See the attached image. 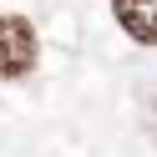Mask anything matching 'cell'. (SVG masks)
<instances>
[{"label":"cell","mask_w":157,"mask_h":157,"mask_svg":"<svg viewBox=\"0 0 157 157\" xmlns=\"http://www.w3.org/2000/svg\"><path fill=\"white\" fill-rule=\"evenodd\" d=\"M112 10H117V21H122V31L132 41L157 46V0H112Z\"/></svg>","instance_id":"2"},{"label":"cell","mask_w":157,"mask_h":157,"mask_svg":"<svg viewBox=\"0 0 157 157\" xmlns=\"http://www.w3.org/2000/svg\"><path fill=\"white\" fill-rule=\"evenodd\" d=\"M36 66V31L21 15H0V76H25Z\"/></svg>","instance_id":"1"}]
</instances>
